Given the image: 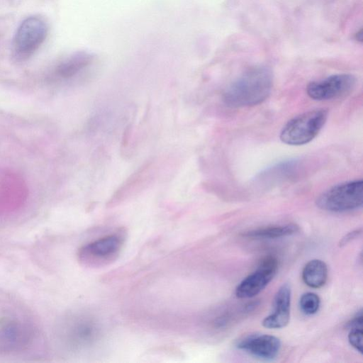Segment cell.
Wrapping results in <instances>:
<instances>
[{"label":"cell","instance_id":"52a82bcc","mask_svg":"<svg viewBox=\"0 0 363 363\" xmlns=\"http://www.w3.org/2000/svg\"><path fill=\"white\" fill-rule=\"evenodd\" d=\"M277 269L278 261L274 257L263 258L257 269L237 286L236 296L239 298H248L257 295L272 281Z\"/></svg>","mask_w":363,"mask_h":363},{"label":"cell","instance_id":"7a4b0ae2","mask_svg":"<svg viewBox=\"0 0 363 363\" xmlns=\"http://www.w3.org/2000/svg\"><path fill=\"white\" fill-rule=\"evenodd\" d=\"M328 111L316 108L289 120L280 133V140L290 145H302L313 140L324 126Z\"/></svg>","mask_w":363,"mask_h":363},{"label":"cell","instance_id":"6da1fadb","mask_svg":"<svg viewBox=\"0 0 363 363\" xmlns=\"http://www.w3.org/2000/svg\"><path fill=\"white\" fill-rule=\"evenodd\" d=\"M273 84L271 70L262 66L245 72L224 91L223 100L230 107L239 108L257 105L269 95Z\"/></svg>","mask_w":363,"mask_h":363},{"label":"cell","instance_id":"9a60e30c","mask_svg":"<svg viewBox=\"0 0 363 363\" xmlns=\"http://www.w3.org/2000/svg\"><path fill=\"white\" fill-rule=\"evenodd\" d=\"M348 340L350 344L359 353L362 354V328L350 329Z\"/></svg>","mask_w":363,"mask_h":363},{"label":"cell","instance_id":"5bb4252c","mask_svg":"<svg viewBox=\"0 0 363 363\" xmlns=\"http://www.w3.org/2000/svg\"><path fill=\"white\" fill-rule=\"evenodd\" d=\"M320 299L319 296L313 292L303 294L300 298V307L306 315L315 313L320 307Z\"/></svg>","mask_w":363,"mask_h":363},{"label":"cell","instance_id":"8fae6325","mask_svg":"<svg viewBox=\"0 0 363 363\" xmlns=\"http://www.w3.org/2000/svg\"><path fill=\"white\" fill-rule=\"evenodd\" d=\"M101 329L99 323L93 317H82L74 328V342L78 346H92L99 339Z\"/></svg>","mask_w":363,"mask_h":363},{"label":"cell","instance_id":"30bf717a","mask_svg":"<svg viewBox=\"0 0 363 363\" xmlns=\"http://www.w3.org/2000/svg\"><path fill=\"white\" fill-rule=\"evenodd\" d=\"M94 57L92 54L79 51L60 61L53 69L52 77L55 79H68L91 65Z\"/></svg>","mask_w":363,"mask_h":363},{"label":"cell","instance_id":"7c38bea8","mask_svg":"<svg viewBox=\"0 0 363 363\" xmlns=\"http://www.w3.org/2000/svg\"><path fill=\"white\" fill-rule=\"evenodd\" d=\"M303 282L309 287L318 289L326 283L328 279V267L320 259L310 260L302 271Z\"/></svg>","mask_w":363,"mask_h":363},{"label":"cell","instance_id":"9c48e42d","mask_svg":"<svg viewBox=\"0 0 363 363\" xmlns=\"http://www.w3.org/2000/svg\"><path fill=\"white\" fill-rule=\"evenodd\" d=\"M291 288L283 284L274 298V312L264 318L262 325L266 328L278 329L285 327L290 319Z\"/></svg>","mask_w":363,"mask_h":363},{"label":"cell","instance_id":"ac0fdd59","mask_svg":"<svg viewBox=\"0 0 363 363\" xmlns=\"http://www.w3.org/2000/svg\"><path fill=\"white\" fill-rule=\"evenodd\" d=\"M130 130H131L130 126L128 125L124 132L123 137L122 144L123 146H125L128 143V140L130 135Z\"/></svg>","mask_w":363,"mask_h":363},{"label":"cell","instance_id":"ba28073f","mask_svg":"<svg viewBox=\"0 0 363 363\" xmlns=\"http://www.w3.org/2000/svg\"><path fill=\"white\" fill-rule=\"evenodd\" d=\"M236 346L255 357L272 360L280 351L281 341L274 335L252 334L240 340Z\"/></svg>","mask_w":363,"mask_h":363},{"label":"cell","instance_id":"5b68a950","mask_svg":"<svg viewBox=\"0 0 363 363\" xmlns=\"http://www.w3.org/2000/svg\"><path fill=\"white\" fill-rule=\"evenodd\" d=\"M123 243L118 233L98 238L82 247L79 250L81 262L88 265H103L116 259Z\"/></svg>","mask_w":363,"mask_h":363},{"label":"cell","instance_id":"3957f363","mask_svg":"<svg viewBox=\"0 0 363 363\" xmlns=\"http://www.w3.org/2000/svg\"><path fill=\"white\" fill-rule=\"evenodd\" d=\"M362 179L335 185L317 198L316 205L322 210L334 213L357 209L362 206Z\"/></svg>","mask_w":363,"mask_h":363},{"label":"cell","instance_id":"277c9868","mask_svg":"<svg viewBox=\"0 0 363 363\" xmlns=\"http://www.w3.org/2000/svg\"><path fill=\"white\" fill-rule=\"evenodd\" d=\"M48 26L44 20L30 16L18 27L12 43V56L17 62L29 59L44 43Z\"/></svg>","mask_w":363,"mask_h":363},{"label":"cell","instance_id":"e0dca14e","mask_svg":"<svg viewBox=\"0 0 363 363\" xmlns=\"http://www.w3.org/2000/svg\"><path fill=\"white\" fill-rule=\"evenodd\" d=\"M361 233H362L361 228L357 229L355 230H353V231L349 233L348 234L345 235V236L342 238L341 241L340 242V245L342 246V245H346L347 243L350 242L353 239H354V238H357L359 235H360Z\"/></svg>","mask_w":363,"mask_h":363},{"label":"cell","instance_id":"2e32d148","mask_svg":"<svg viewBox=\"0 0 363 363\" xmlns=\"http://www.w3.org/2000/svg\"><path fill=\"white\" fill-rule=\"evenodd\" d=\"M363 316L362 310L357 312L355 316L351 319L347 324V328L349 329L354 328H362Z\"/></svg>","mask_w":363,"mask_h":363},{"label":"cell","instance_id":"8992f818","mask_svg":"<svg viewBox=\"0 0 363 363\" xmlns=\"http://www.w3.org/2000/svg\"><path fill=\"white\" fill-rule=\"evenodd\" d=\"M355 82V77L350 74H334L311 82L306 87V93L310 98L317 101L333 99L350 93Z\"/></svg>","mask_w":363,"mask_h":363},{"label":"cell","instance_id":"4fadbf2b","mask_svg":"<svg viewBox=\"0 0 363 363\" xmlns=\"http://www.w3.org/2000/svg\"><path fill=\"white\" fill-rule=\"evenodd\" d=\"M298 230V225L294 223H289L252 230L245 233L242 235L256 239H272L294 235Z\"/></svg>","mask_w":363,"mask_h":363}]
</instances>
